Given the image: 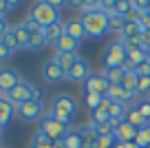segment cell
<instances>
[{
    "mask_svg": "<svg viewBox=\"0 0 150 148\" xmlns=\"http://www.w3.org/2000/svg\"><path fill=\"white\" fill-rule=\"evenodd\" d=\"M148 58H150V49H148Z\"/></svg>",
    "mask_w": 150,
    "mask_h": 148,
    "instance_id": "816d5d0a",
    "label": "cell"
},
{
    "mask_svg": "<svg viewBox=\"0 0 150 148\" xmlns=\"http://www.w3.org/2000/svg\"><path fill=\"white\" fill-rule=\"evenodd\" d=\"M130 2H132V9H137L139 14H146L150 7V0H130Z\"/></svg>",
    "mask_w": 150,
    "mask_h": 148,
    "instance_id": "d590c367",
    "label": "cell"
},
{
    "mask_svg": "<svg viewBox=\"0 0 150 148\" xmlns=\"http://www.w3.org/2000/svg\"><path fill=\"white\" fill-rule=\"evenodd\" d=\"M77 133H80V137H82V146L84 148H95V144H97V133L93 130L91 124L77 126Z\"/></svg>",
    "mask_w": 150,
    "mask_h": 148,
    "instance_id": "e0dca14e",
    "label": "cell"
},
{
    "mask_svg": "<svg viewBox=\"0 0 150 148\" xmlns=\"http://www.w3.org/2000/svg\"><path fill=\"white\" fill-rule=\"evenodd\" d=\"M38 130H42V133L47 135L51 142H62V139H64V135L69 133L71 128H69V126H64L62 122H57L53 115H49V113H47L42 120L38 122Z\"/></svg>",
    "mask_w": 150,
    "mask_h": 148,
    "instance_id": "5b68a950",
    "label": "cell"
},
{
    "mask_svg": "<svg viewBox=\"0 0 150 148\" xmlns=\"http://www.w3.org/2000/svg\"><path fill=\"white\" fill-rule=\"evenodd\" d=\"M62 144H64V148H84V146H82V137H80V133H77V128H71L69 133L64 135Z\"/></svg>",
    "mask_w": 150,
    "mask_h": 148,
    "instance_id": "cb8c5ba5",
    "label": "cell"
},
{
    "mask_svg": "<svg viewBox=\"0 0 150 148\" xmlns=\"http://www.w3.org/2000/svg\"><path fill=\"white\" fill-rule=\"evenodd\" d=\"M11 56H13V51H11V49H7V46L2 44V42H0V62H5V60H9Z\"/></svg>",
    "mask_w": 150,
    "mask_h": 148,
    "instance_id": "f35d334b",
    "label": "cell"
},
{
    "mask_svg": "<svg viewBox=\"0 0 150 148\" xmlns=\"http://www.w3.org/2000/svg\"><path fill=\"white\" fill-rule=\"evenodd\" d=\"M44 36H47V42H49V44H55V42L64 36V22L60 20V22L47 27V29H44Z\"/></svg>",
    "mask_w": 150,
    "mask_h": 148,
    "instance_id": "ffe728a7",
    "label": "cell"
},
{
    "mask_svg": "<svg viewBox=\"0 0 150 148\" xmlns=\"http://www.w3.org/2000/svg\"><path fill=\"white\" fill-rule=\"evenodd\" d=\"M53 46H55V53H77V46H80V42L73 40L71 36H66V33H64V36H62Z\"/></svg>",
    "mask_w": 150,
    "mask_h": 148,
    "instance_id": "2e32d148",
    "label": "cell"
},
{
    "mask_svg": "<svg viewBox=\"0 0 150 148\" xmlns=\"http://www.w3.org/2000/svg\"><path fill=\"white\" fill-rule=\"evenodd\" d=\"M97 5L102 11H106V14H112V5H115V0H97Z\"/></svg>",
    "mask_w": 150,
    "mask_h": 148,
    "instance_id": "8d00e7d4",
    "label": "cell"
},
{
    "mask_svg": "<svg viewBox=\"0 0 150 148\" xmlns=\"http://www.w3.org/2000/svg\"><path fill=\"white\" fill-rule=\"evenodd\" d=\"M44 2H49L51 7H55L57 11H60L62 7H66V0H44Z\"/></svg>",
    "mask_w": 150,
    "mask_h": 148,
    "instance_id": "b9f144b4",
    "label": "cell"
},
{
    "mask_svg": "<svg viewBox=\"0 0 150 148\" xmlns=\"http://www.w3.org/2000/svg\"><path fill=\"white\" fill-rule=\"evenodd\" d=\"M82 22H84V29H86V38L91 40H99L104 38L108 31V14L102 9H95V11H86V14L80 16Z\"/></svg>",
    "mask_w": 150,
    "mask_h": 148,
    "instance_id": "7a4b0ae2",
    "label": "cell"
},
{
    "mask_svg": "<svg viewBox=\"0 0 150 148\" xmlns=\"http://www.w3.org/2000/svg\"><path fill=\"white\" fill-rule=\"evenodd\" d=\"M126 122H130V124L135 126V128H144V126H148V124H150V122L146 120V117L141 115V113L137 111V108H132V106L128 108V117H126Z\"/></svg>",
    "mask_w": 150,
    "mask_h": 148,
    "instance_id": "484cf974",
    "label": "cell"
},
{
    "mask_svg": "<svg viewBox=\"0 0 150 148\" xmlns=\"http://www.w3.org/2000/svg\"><path fill=\"white\" fill-rule=\"evenodd\" d=\"M29 148H55V142H51L42 130H35V135L29 142Z\"/></svg>",
    "mask_w": 150,
    "mask_h": 148,
    "instance_id": "44dd1931",
    "label": "cell"
},
{
    "mask_svg": "<svg viewBox=\"0 0 150 148\" xmlns=\"http://www.w3.org/2000/svg\"><path fill=\"white\" fill-rule=\"evenodd\" d=\"M128 108H130V106H126V104L112 102V106H110V120L112 122H124L128 117Z\"/></svg>",
    "mask_w": 150,
    "mask_h": 148,
    "instance_id": "4316f807",
    "label": "cell"
},
{
    "mask_svg": "<svg viewBox=\"0 0 150 148\" xmlns=\"http://www.w3.org/2000/svg\"><path fill=\"white\" fill-rule=\"evenodd\" d=\"M20 82H22V75H20L13 66L0 64V97H7Z\"/></svg>",
    "mask_w": 150,
    "mask_h": 148,
    "instance_id": "ba28073f",
    "label": "cell"
},
{
    "mask_svg": "<svg viewBox=\"0 0 150 148\" xmlns=\"http://www.w3.org/2000/svg\"><path fill=\"white\" fill-rule=\"evenodd\" d=\"M137 133H139V128H135L130 122L124 120V122H119L117 130H115V139L119 144H128V142H135L137 139Z\"/></svg>",
    "mask_w": 150,
    "mask_h": 148,
    "instance_id": "4fadbf2b",
    "label": "cell"
},
{
    "mask_svg": "<svg viewBox=\"0 0 150 148\" xmlns=\"http://www.w3.org/2000/svg\"><path fill=\"white\" fill-rule=\"evenodd\" d=\"M0 148H2V133H0Z\"/></svg>",
    "mask_w": 150,
    "mask_h": 148,
    "instance_id": "681fc988",
    "label": "cell"
},
{
    "mask_svg": "<svg viewBox=\"0 0 150 148\" xmlns=\"http://www.w3.org/2000/svg\"><path fill=\"white\" fill-rule=\"evenodd\" d=\"M130 9H132V2H130V0H115V5H112V14L124 16V18L130 14Z\"/></svg>",
    "mask_w": 150,
    "mask_h": 148,
    "instance_id": "1f68e13d",
    "label": "cell"
},
{
    "mask_svg": "<svg viewBox=\"0 0 150 148\" xmlns=\"http://www.w3.org/2000/svg\"><path fill=\"white\" fill-rule=\"evenodd\" d=\"M91 73H93V71H91V64L84 60V58H77V62L73 64V69L66 73V80H69V82H75V84H84L86 80L91 78Z\"/></svg>",
    "mask_w": 150,
    "mask_h": 148,
    "instance_id": "30bf717a",
    "label": "cell"
},
{
    "mask_svg": "<svg viewBox=\"0 0 150 148\" xmlns=\"http://www.w3.org/2000/svg\"><path fill=\"white\" fill-rule=\"evenodd\" d=\"M64 33L66 36H71L73 40L82 42L86 38V29H84V22H82V18H71L64 22Z\"/></svg>",
    "mask_w": 150,
    "mask_h": 148,
    "instance_id": "5bb4252c",
    "label": "cell"
},
{
    "mask_svg": "<svg viewBox=\"0 0 150 148\" xmlns=\"http://www.w3.org/2000/svg\"><path fill=\"white\" fill-rule=\"evenodd\" d=\"M104 102L102 95H95V93H86V104H88L91 111H95V108H99V104Z\"/></svg>",
    "mask_w": 150,
    "mask_h": 148,
    "instance_id": "836d02e7",
    "label": "cell"
},
{
    "mask_svg": "<svg viewBox=\"0 0 150 148\" xmlns=\"http://www.w3.org/2000/svg\"><path fill=\"white\" fill-rule=\"evenodd\" d=\"M29 20H33V22H38L42 29L51 27V24L60 22V11L55 9V7H51L49 2H44V0H35L31 5V9H29Z\"/></svg>",
    "mask_w": 150,
    "mask_h": 148,
    "instance_id": "3957f363",
    "label": "cell"
},
{
    "mask_svg": "<svg viewBox=\"0 0 150 148\" xmlns=\"http://www.w3.org/2000/svg\"><path fill=\"white\" fill-rule=\"evenodd\" d=\"M22 24H24V27H27L31 33H33V31H40V29H42L38 22H33V20H29V18H24V22H22Z\"/></svg>",
    "mask_w": 150,
    "mask_h": 148,
    "instance_id": "60d3db41",
    "label": "cell"
},
{
    "mask_svg": "<svg viewBox=\"0 0 150 148\" xmlns=\"http://www.w3.org/2000/svg\"><path fill=\"white\" fill-rule=\"evenodd\" d=\"M0 42H2L7 49H11L13 53H16V51H20V49H18V40H16V31H13V27L7 29V33L0 38Z\"/></svg>",
    "mask_w": 150,
    "mask_h": 148,
    "instance_id": "4dcf8cb0",
    "label": "cell"
},
{
    "mask_svg": "<svg viewBox=\"0 0 150 148\" xmlns=\"http://www.w3.org/2000/svg\"><path fill=\"white\" fill-rule=\"evenodd\" d=\"M135 73L139 75V78H150V58H146L141 64H137Z\"/></svg>",
    "mask_w": 150,
    "mask_h": 148,
    "instance_id": "e575fe53",
    "label": "cell"
},
{
    "mask_svg": "<svg viewBox=\"0 0 150 148\" xmlns=\"http://www.w3.org/2000/svg\"><path fill=\"white\" fill-rule=\"evenodd\" d=\"M146 14H150V7H148V11H146Z\"/></svg>",
    "mask_w": 150,
    "mask_h": 148,
    "instance_id": "f907efd6",
    "label": "cell"
},
{
    "mask_svg": "<svg viewBox=\"0 0 150 148\" xmlns=\"http://www.w3.org/2000/svg\"><path fill=\"white\" fill-rule=\"evenodd\" d=\"M124 148H139V144L137 142H128V144H124Z\"/></svg>",
    "mask_w": 150,
    "mask_h": 148,
    "instance_id": "7dc6e473",
    "label": "cell"
},
{
    "mask_svg": "<svg viewBox=\"0 0 150 148\" xmlns=\"http://www.w3.org/2000/svg\"><path fill=\"white\" fill-rule=\"evenodd\" d=\"M55 148H64V144H62V142H55Z\"/></svg>",
    "mask_w": 150,
    "mask_h": 148,
    "instance_id": "c3c4849f",
    "label": "cell"
},
{
    "mask_svg": "<svg viewBox=\"0 0 150 148\" xmlns=\"http://www.w3.org/2000/svg\"><path fill=\"white\" fill-rule=\"evenodd\" d=\"M7 29H9V24H7V18H0V38L7 33Z\"/></svg>",
    "mask_w": 150,
    "mask_h": 148,
    "instance_id": "f6af8a7d",
    "label": "cell"
},
{
    "mask_svg": "<svg viewBox=\"0 0 150 148\" xmlns=\"http://www.w3.org/2000/svg\"><path fill=\"white\" fill-rule=\"evenodd\" d=\"M122 86H124V88H128L130 93H135V95H137V86H139V75H137L135 71H126Z\"/></svg>",
    "mask_w": 150,
    "mask_h": 148,
    "instance_id": "f1b7e54d",
    "label": "cell"
},
{
    "mask_svg": "<svg viewBox=\"0 0 150 148\" xmlns=\"http://www.w3.org/2000/svg\"><path fill=\"white\" fill-rule=\"evenodd\" d=\"M137 144H139V148H150V124L144 126V128H139V133H137Z\"/></svg>",
    "mask_w": 150,
    "mask_h": 148,
    "instance_id": "d6a6232c",
    "label": "cell"
},
{
    "mask_svg": "<svg viewBox=\"0 0 150 148\" xmlns=\"http://www.w3.org/2000/svg\"><path fill=\"white\" fill-rule=\"evenodd\" d=\"M5 100H9V102L18 108L20 104L29 102V100H42V91H40L38 86H33V84H29L27 80H22V82H20L18 86L5 97Z\"/></svg>",
    "mask_w": 150,
    "mask_h": 148,
    "instance_id": "277c9868",
    "label": "cell"
},
{
    "mask_svg": "<svg viewBox=\"0 0 150 148\" xmlns=\"http://www.w3.org/2000/svg\"><path fill=\"white\" fill-rule=\"evenodd\" d=\"M77 100H75L73 95H69V93H57V95H53L51 104H49V115H53L57 122H62L64 126H69V128H73V117L77 115Z\"/></svg>",
    "mask_w": 150,
    "mask_h": 148,
    "instance_id": "6da1fadb",
    "label": "cell"
},
{
    "mask_svg": "<svg viewBox=\"0 0 150 148\" xmlns=\"http://www.w3.org/2000/svg\"><path fill=\"white\" fill-rule=\"evenodd\" d=\"M2 148H5V146H2Z\"/></svg>",
    "mask_w": 150,
    "mask_h": 148,
    "instance_id": "db71d44e",
    "label": "cell"
},
{
    "mask_svg": "<svg viewBox=\"0 0 150 148\" xmlns=\"http://www.w3.org/2000/svg\"><path fill=\"white\" fill-rule=\"evenodd\" d=\"M9 5H7L5 0H0V18H7V14H9Z\"/></svg>",
    "mask_w": 150,
    "mask_h": 148,
    "instance_id": "7bdbcfd3",
    "label": "cell"
},
{
    "mask_svg": "<svg viewBox=\"0 0 150 148\" xmlns=\"http://www.w3.org/2000/svg\"><path fill=\"white\" fill-rule=\"evenodd\" d=\"M139 42H141V46H144L146 51H148V49H150V31H141Z\"/></svg>",
    "mask_w": 150,
    "mask_h": 148,
    "instance_id": "ab89813d",
    "label": "cell"
},
{
    "mask_svg": "<svg viewBox=\"0 0 150 148\" xmlns=\"http://www.w3.org/2000/svg\"><path fill=\"white\" fill-rule=\"evenodd\" d=\"M141 36V27L135 22H126V27L119 33V40H130V38H139Z\"/></svg>",
    "mask_w": 150,
    "mask_h": 148,
    "instance_id": "f546056e",
    "label": "cell"
},
{
    "mask_svg": "<svg viewBox=\"0 0 150 148\" xmlns=\"http://www.w3.org/2000/svg\"><path fill=\"white\" fill-rule=\"evenodd\" d=\"M128 20L124 16H117V14H108V31L110 33H122V29L126 27Z\"/></svg>",
    "mask_w": 150,
    "mask_h": 148,
    "instance_id": "d4e9b609",
    "label": "cell"
},
{
    "mask_svg": "<svg viewBox=\"0 0 150 148\" xmlns=\"http://www.w3.org/2000/svg\"><path fill=\"white\" fill-rule=\"evenodd\" d=\"M108 100H112V102L117 104H126V106H130L132 102H135V93H130L128 88H124L122 84H110V91H108Z\"/></svg>",
    "mask_w": 150,
    "mask_h": 148,
    "instance_id": "7c38bea8",
    "label": "cell"
},
{
    "mask_svg": "<svg viewBox=\"0 0 150 148\" xmlns=\"http://www.w3.org/2000/svg\"><path fill=\"white\" fill-rule=\"evenodd\" d=\"M5 2H7V5H9V9H11V11H13V9H18V7H20V5H22L24 0H5Z\"/></svg>",
    "mask_w": 150,
    "mask_h": 148,
    "instance_id": "ee69618b",
    "label": "cell"
},
{
    "mask_svg": "<svg viewBox=\"0 0 150 148\" xmlns=\"http://www.w3.org/2000/svg\"><path fill=\"white\" fill-rule=\"evenodd\" d=\"M77 58H80L77 53H55V58H53V60L60 64V69L64 71V73H69V71L73 69V64L77 62Z\"/></svg>",
    "mask_w": 150,
    "mask_h": 148,
    "instance_id": "ac0fdd59",
    "label": "cell"
},
{
    "mask_svg": "<svg viewBox=\"0 0 150 148\" xmlns=\"http://www.w3.org/2000/svg\"><path fill=\"white\" fill-rule=\"evenodd\" d=\"M13 115H16V106L9 100L0 97V128H7L11 124V120H13Z\"/></svg>",
    "mask_w": 150,
    "mask_h": 148,
    "instance_id": "9a60e30c",
    "label": "cell"
},
{
    "mask_svg": "<svg viewBox=\"0 0 150 148\" xmlns=\"http://www.w3.org/2000/svg\"><path fill=\"white\" fill-rule=\"evenodd\" d=\"M16 115L22 122L31 124V122H40L44 117V100H29V102L20 104L16 108Z\"/></svg>",
    "mask_w": 150,
    "mask_h": 148,
    "instance_id": "52a82bcc",
    "label": "cell"
},
{
    "mask_svg": "<svg viewBox=\"0 0 150 148\" xmlns=\"http://www.w3.org/2000/svg\"><path fill=\"white\" fill-rule=\"evenodd\" d=\"M0 133H2V128H0Z\"/></svg>",
    "mask_w": 150,
    "mask_h": 148,
    "instance_id": "f5cc1de1",
    "label": "cell"
},
{
    "mask_svg": "<svg viewBox=\"0 0 150 148\" xmlns=\"http://www.w3.org/2000/svg\"><path fill=\"white\" fill-rule=\"evenodd\" d=\"M139 27H141V31H150V14H141Z\"/></svg>",
    "mask_w": 150,
    "mask_h": 148,
    "instance_id": "74e56055",
    "label": "cell"
},
{
    "mask_svg": "<svg viewBox=\"0 0 150 148\" xmlns=\"http://www.w3.org/2000/svg\"><path fill=\"white\" fill-rule=\"evenodd\" d=\"M130 106L137 108V111H139L141 115L150 122V97H135V102H132Z\"/></svg>",
    "mask_w": 150,
    "mask_h": 148,
    "instance_id": "83f0119b",
    "label": "cell"
},
{
    "mask_svg": "<svg viewBox=\"0 0 150 148\" xmlns=\"http://www.w3.org/2000/svg\"><path fill=\"white\" fill-rule=\"evenodd\" d=\"M66 7H71V9H77V11H80V0H66Z\"/></svg>",
    "mask_w": 150,
    "mask_h": 148,
    "instance_id": "bcb514c9",
    "label": "cell"
},
{
    "mask_svg": "<svg viewBox=\"0 0 150 148\" xmlns=\"http://www.w3.org/2000/svg\"><path fill=\"white\" fill-rule=\"evenodd\" d=\"M16 40H18V49H29V40H31V31L24 24H16Z\"/></svg>",
    "mask_w": 150,
    "mask_h": 148,
    "instance_id": "7402d4cb",
    "label": "cell"
},
{
    "mask_svg": "<svg viewBox=\"0 0 150 148\" xmlns=\"http://www.w3.org/2000/svg\"><path fill=\"white\" fill-rule=\"evenodd\" d=\"M126 60H128V51L124 49V44L119 40L108 44L102 51V69L104 66H108V69H112V66H124Z\"/></svg>",
    "mask_w": 150,
    "mask_h": 148,
    "instance_id": "8992f818",
    "label": "cell"
},
{
    "mask_svg": "<svg viewBox=\"0 0 150 148\" xmlns=\"http://www.w3.org/2000/svg\"><path fill=\"white\" fill-rule=\"evenodd\" d=\"M102 75H104V78H106L110 84H122V82H124V75H126V71H124V66H112V69L104 66V69H102Z\"/></svg>",
    "mask_w": 150,
    "mask_h": 148,
    "instance_id": "d6986e66",
    "label": "cell"
},
{
    "mask_svg": "<svg viewBox=\"0 0 150 148\" xmlns=\"http://www.w3.org/2000/svg\"><path fill=\"white\" fill-rule=\"evenodd\" d=\"M84 88H86V93H95V95L106 97L108 91H110V82L102 73H91V78L84 82Z\"/></svg>",
    "mask_w": 150,
    "mask_h": 148,
    "instance_id": "9c48e42d",
    "label": "cell"
},
{
    "mask_svg": "<svg viewBox=\"0 0 150 148\" xmlns=\"http://www.w3.org/2000/svg\"><path fill=\"white\" fill-rule=\"evenodd\" d=\"M47 44L49 42H47V36H44V29L31 33V40H29V49H31V51H42Z\"/></svg>",
    "mask_w": 150,
    "mask_h": 148,
    "instance_id": "603a6c76",
    "label": "cell"
},
{
    "mask_svg": "<svg viewBox=\"0 0 150 148\" xmlns=\"http://www.w3.org/2000/svg\"><path fill=\"white\" fill-rule=\"evenodd\" d=\"M42 80L47 84H57V82H64L66 80V73L60 69L55 60H47L42 64Z\"/></svg>",
    "mask_w": 150,
    "mask_h": 148,
    "instance_id": "8fae6325",
    "label": "cell"
}]
</instances>
